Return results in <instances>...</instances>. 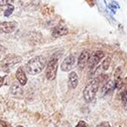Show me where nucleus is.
Instances as JSON below:
<instances>
[{
    "label": "nucleus",
    "instance_id": "1",
    "mask_svg": "<svg viewBox=\"0 0 127 127\" xmlns=\"http://www.w3.org/2000/svg\"><path fill=\"white\" fill-rule=\"evenodd\" d=\"M46 64V59L43 56H37L29 60L25 65L26 71L31 75H37L44 70Z\"/></svg>",
    "mask_w": 127,
    "mask_h": 127
},
{
    "label": "nucleus",
    "instance_id": "2",
    "mask_svg": "<svg viewBox=\"0 0 127 127\" xmlns=\"http://www.w3.org/2000/svg\"><path fill=\"white\" fill-rule=\"evenodd\" d=\"M99 88V81L97 79H92L84 90V99L86 103L92 102L96 96Z\"/></svg>",
    "mask_w": 127,
    "mask_h": 127
},
{
    "label": "nucleus",
    "instance_id": "3",
    "mask_svg": "<svg viewBox=\"0 0 127 127\" xmlns=\"http://www.w3.org/2000/svg\"><path fill=\"white\" fill-rule=\"evenodd\" d=\"M58 58L52 57L50 62L48 63L47 68H46L45 75L47 79L53 80L57 76V70H58Z\"/></svg>",
    "mask_w": 127,
    "mask_h": 127
},
{
    "label": "nucleus",
    "instance_id": "4",
    "mask_svg": "<svg viewBox=\"0 0 127 127\" xmlns=\"http://www.w3.org/2000/svg\"><path fill=\"white\" fill-rule=\"evenodd\" d=\"M18 27V23L15 21L1 22L0 21V34L2 33H11Z\"/></svg>",
    "mask_w": 127,
    "mask_h": 127
},
{
    "label": "nucleus",
    "instance_id": "5",
    "mask_svg": "<svg viewBox=\"0 0 127 127\" xmlns=\"http://www.w3.org/2000/svg\"><path fill=\"white\" fill-rule=\"evenodd\" d=\"M104 57V53L102 51H97L95 53L92 55L90 57V59L88 61V65H89V69L92 71L94 68L97 66V64H98V62H100V60L102 59Z\"/></svg>",
    "mask_w": 127,
    "mask_h": 127
},
{
    "label": "nucleus",
    "instance_id": "6",
    "mask_svg": "<svg viewBox=\"0 0 127 127\" xmlns=\"http://www.w3.org/2000/svg\"><path fill=\"white\" fill-rule=\"evenodd\" d=\"M75 63H76V58L73 55H69L66 58H64V60L63 61L61 64V69L63 71H69L71 70H72V68L74 67Z\"/></svg>",
    "mask_w": 127,
    "mask_h": 127
},
{
    "label": "nucleus",
    "instance_id": "7",
    "mask_svg": "<svg viewBox=\"0 0 127 127\" xmlns=\"http://www.w3.org/2000/svg\"><path fill=\"white\" fill-rule=\"evenodd\" d=\"M22 60V58L18 56H14V55H11V56L7 57L4 61V68L5 71H9L10 68L12 67L14 64H18V62H20Z\"/></svg>",
    "mask_w": 127,
    "mask_h": 127
},
{
    "label": "nucleus",
    "instance_id": "8",
    "mask_svg": "<svg viewBox=\"0 0 127 127\" xmlns=\"http://www.w3.org/2000/svg\"><path fill=\"white\" fill-rule=\"evenodd\" d=\"M91 57V52L88 50H85L81 52L79 58H78V66L79 69H83L85 68V66L86 65V64L88 63L89 59Z\"/></svg>",
    "mask_w": 127,
    "mask_h": 127
},
{
    "label": "nucleus",
    "instance_id": "9",
    "mask_svg": "<svg viewBox=\"0 0 127 127\" xmlns=\"http://www.w3.org/2000/svg\"><path fill=\"white\" fill-rule=\"evenodd\" d=\"M68 33V29L65 26H61L58 25L51 30V34L54 37H59L62 36H64Z\"/></svg>",
    "mask_w": 127,
    "mask_h": 127
},
{
    "label": "nucleus",
    "instance_id": "10",
    "mask_svg": "<svg viewBox=\"0 0 127 127\" xmlns=\"http://www.w3.org/2000/svg\"><path fill=\"white\" fill-rule=\"evenodd\" d=\"M16 77H17V79L18 80V82H19V84L21 85H25V84L27 83L26 75H25L24 70L22 69V67H19L18 70H17Z\"/></svg>",
    "mask_w": 127,
    "mask_h": 127
},
{
    "label": "nucleus",
    "instance_id": "11",
    "mask_svg": "<svg viewBox=\"0 0 127 127\" xmlns=\"http://www.w3.org/2000/svg\"><path fill=\"white\" fill-rule=\"evenodd\" d=\"M69 86L71 89H75L78 86V74H77L75 71H71L69 75Z\"/></svg>",
    "mask_w": 127,
    "mask_h": 127
},
{
    "label": "nucleus",
    "instance_id": "12",
    "mask_svg": "<svg viewBox=\"0 0 127 127\" xmlns=\"http://www.w3.org/2000/svg\"><path fill=\"white\" fill-rule=\"evenodd\" d=\"M116 88V85H115V82L112 80H109L107 83H105V85H104L102 89V94L103 95H106L109 92H113V90Z\"/></svg>",
    "mask_w": 127,
    "mask_h": 127
},
{
    "label": "nucleus",
    "instance_id": "13",
    "mask_svg": "<svg viewBox=\"0 0 127 127\" xmlns=\"http://www.w3.org/2000/svg\"><path fill=\"white\" fill-rule=\"evenodd\" d=\"M110 63H111V58H105V59L103 61L102 64L99 66L98 68H101L102 71H107L108 68H109V65H110Z\"/></svg>",
    "mask_w": 127,
    "mask_h": 127
},
{
    "label": "nucleus",
    "instance_id": "14",
    "mask_svg": "<svg viewBox=\"0 0 127 127\" xmlns=\"http://www.w3.org/2000/svg\"><path fill=\"white\" fill-rule=\"evenodd\" d=\"M121 101L122 104H123V106L125 110H127V92L126 91L121 92Z\"/></svg>",
    "mask_w": 127,
    "mask_h": 127
},
{
    "label": "nucleus",
    "instance_id": "15",
    "mask_svg": "<svg viewBox=\"0 0 127 127\" xmlns=\"http://www.w3.org/2000/svg\"><path fill=\"white\" fill-rule=\"evenodd\" d=\"M13 11H14V6L11 5V4H8V8L4 11V17H10L11 13L13 12Z\"/></svg>",
    "mask_w": 127,
    "mask_h": 127
},
{
    "label": "nucleus",
    "instance_id": "16",
    "mask_svg": "<svg viewBox=\"0 0 127 127\" xmlns=\"http://www.w3.org/2000/svg\"><path fill=\"white\" fill-rule=\"evenodd\" d=\"M77 127H90L87 123H85V121H79L77 125Z\"/></svg>",
    "mask_w": 127,
    "mask_h": 127
},
{
    "label": "nucleus",
    "instance_id": "17",
    "mask_svg": "<svg viewBox=\"0 0 127 127\" xmlns=\"http://www.w3.org/2000/svg\"><path fill=\"white\" fill-rule=\"evenodd\" d=\"M97 127H111V125H110V124L108 123V122H102V123H100L98 125H97Z\"/></svg>",
    "mask_w": 127,
    "mask_h": 127
},
{
    "label": "nucleus",
    "instance_id": "18",
    "mask_svg": "<svg viewBox=\"0 0 127 127\" xmlns=\"http://www.w3.org/2000/svg\"><path fill=\"white\" fill-rule=\"evenodd\" d=\"M0 127H11V126L8 123H6V122L3 121V120H0Z\"/></svg>",
    "mask_w": 127,
    "mask_h": 127
},
{
    "label": "nucleus",
    "instance_id": "19",
    "mask_svg": "<svg viewBox=\"0 0 127 127\" xmlns=\"http://www.w3.org/2000/svg\"><path fill=\"white\" fill-rule=\"evenodd\" d=\"M9 1H0V5H8Z\"/></svg>",
    "mask_w": 127,
    "mask_h": 127
},
{
    "label": "nucleus",
    "instance_id": "20",
    "mask_svg": "<svg viewBox=\"0 0 127 127\" xmlns=\"http://www.w3.org/2000/svg\"><path fill=\"white\" fill-rule=\"evenodd\" d=\"M3 84H4V78H3L2 77H0V87L2 86Z\"/></svg>",
    "mask_w": 127,
    "mask_h": 127
},
{
    "label": "nucleus",
    "instance_id": "21",
    "mask_svg": "<svg viewBox=\"0 0 127 127\" xmlns=\"http://www.w3.org/2000/svg\"><path fill=\"white\" fill-rule=\"evenodd\" d=\"M17 127H24V126H22V125H18V126H17Z\"/></svg>",
    "mask_w": 127,
    "mask_h": 127
}]
</instances>
